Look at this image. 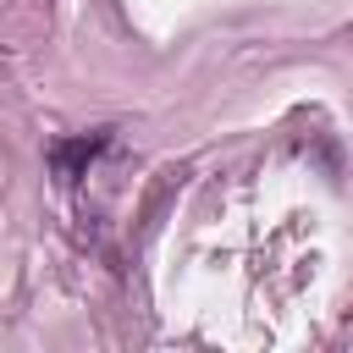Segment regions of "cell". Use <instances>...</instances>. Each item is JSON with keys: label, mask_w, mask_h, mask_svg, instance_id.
Returning a JSON list of instances; mask_svg holds the SVG:
<instances>
[{"label": "cell", "mask_w": 353, "mask_h": 353, "mask_svg": "<svg viewBox=\"0 0 353 353\" xmlns=\"http://www.w3.org/2000/svg\"><path fill=\"white\" fill-rule=\"evenodd\" d=\"M94 154H99V138H83V143L55 149V171H61V182H72V176H77V165H83V160H94Z\"/></svg>", "instance_id": "cell-1"}]
</instances>
